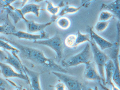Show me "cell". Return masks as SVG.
I'll use <instances>...</instances> for the list:
<instances>
[{
  "label": "cell",
  "mask_w": 120,
  "mask_h": 90,
  "mask_svg": "<svg viewBox=\"0 0 120 90\" xmlns=\"http://www.w3.org/2000/svg\"><path fill=\"white\" fill-rule=\"evenodd\" d=\"M85 65L84 72V76L85 79L90 81H97L104 90H110L105 86V82L100 75L95 62L91 61Z\"/></svg>",
  "instance_id": "5b68a950"
},
{
  "label": "cell",
  "mask_w": 120,
  "mask_h": 90,
  "mask_svg": "<svg viewBox=\"0 0 120 90\" xmlns=\"http://www.w3.org/2000/svg\"><path fill=\"white\" fill-rule=\"evenodd\" d=\"M1 59L4 63L12 66L18 72L26 75L24 68V66L22 65L18 56H12L7 51H3L1 52Z\"/></svg>",
  "instance_id": "ba28073f"
},
{
  "label": "cell",
  "mask_w": 120,
  "mask_h": 90,
  "mask_svg": "<svg viewBox=\"0 0 120 90\" xmlns=\"http://www.w3.org/2000/svg\"><path fill=\"white\" fill-rule=\"evenodd\" d=\"M76 36V45L77 47L83 43L87 41L89 42L91 39L90 34H82L79 31L77 32Z\"/></svg>",
  "instance_id": "e0dca14e"
},
{
  "label": "cell",
  "mask_w": 120,
  "mask_h": 90,
  "mask_svg": "<svg viewBox=\"0 0 120 90\" xmlns=\"http://www.w3.org/2000/svg\"><path fill=\"white\" fill-rule=\"evenodd\" d=\"M1 73L4 78H18L24 80L30 83L29 79L25 74L21 73L15 71L11 66L5 63L0 62Z\"/></svg>",
  "instance_id": "9c48e42d"
},
{
  "label": "cell",
  "mask_w": 120,
  "mask_h": 90,
  "mask_svg": "<svg viewBox=\"0 0 120 90\" xmlns=\"http://www.w3.org/2000/svg\"><path fill=\"white\" fill-rule=\"evenodd\" d=\"M100 9L110 12L120 22V0H116L108 4L103 3L102 4Z\"/></svg>",
  "instance_id": "7c38bea8"
},
{
  "label": "cell",
  "mask_w": 120,
  "mask_h": 90,
  "mask_svg": "<svg viewBox=\"0 0 120 90\" xmlns=\"http://www.w3.org/2000/svg\"><path fill=\"white\" fill-rule=\"evenodd\" d=\"M115 67L113 61L110 59L107 62L105 68V80L106 84L110 86L113 84V78L114 75Z\"/></svg>",
  "instance_id": "4fadbf2b"
},
{
  "label": "cell",
  "mask_w": 120,
  "mask_h": 90,
  "mask_svg": "<svg viewBox=\"0 0 120 90\" xmlns=\"http://www.w3.org/2000/svg\"><path fill=\"white\" fill-rule=\"evenodd\" d=\"M13 35L20 38L29 40L41 39L49 38V36L45 32L39 35H35L23 31H19L14 33Z\"/></svg>",
  "instance_id": "5bb4252c"
},
{
  "label": "cell",
  "mask_w": 120,
  "mask_h": 90,
  "mask_svg": "<svg viewBox=\"0 0 120 90\" xmlns=\"http://www.w3.org/2000/svg\"><path fill=\"white\" fill-rule=\"evenodd\" d=\"M89 43L91 47L94 62L97 66L98 72L104 81L105 82V66L110 59L106 54L99 49L92 38Z\"/></svg>",
  "instance_id": "3957f363"
},
{
  "label": "cell",
  "mask_w": 120,
  "mask_h": 90,
  "mask_svg": "<svg viewBox=\"0 0 120 90\" xmlns=\"http://www.w3.org/2000/svg\"><path fill=\"white\" fill-rule=\"evenodd\" d=\"M52 73L65 85L68 90H85L83 82L76 77L59 72L53 71Z\"/></svg>",
  "instance_id": "277c9868"
},
{
  "label": "cell",
  "mask_w": 120,
  "mask_h": 90,
  "mask_svg": "<svg viewBox=\"0 0 120 90\" xmlns=\"http://www.w3.org/2000/svg\"><path fill=\"white\" fill-rule=\"evenodd\" d=\"M109 23L110 22L109 21H98L95 26V29L98 32L103 31L109 26Z\"/></svg>",
  "instance_id": "44dd1931"
},
{
  "label": "cell",
  "mask_w": 120,
  "mask_h": 90,
  "mask_svg": "<svg viewBox=\"0 0 120 90\" xmlns=\"http://www.w3.org/2000/svg\"><path fill=\"white\" fill-rule=\"evenodd\" d=\"M114 16L110 12L108 11L104 10L100 14L98 20L99 21H109Z\"/></svg>",
  "instance_id": "ffe728a7"
},
{
  "label": "cell",
  "mask_w": 120,
  "mask_h": 90,
  "mask_svg": "<svg viewBox=\"0 0 120 90\" xmlns=\"http://www.w3.org/2000/svg\"><path fill=\"white\" fill-rule=\"evenodd\" d=\"M57 24L60 28L63 30H66L70 27L71 22L68 18L62 17L58 20Z\"/></svg>",
  "instance_id": "ac0fdd59"
},
{
  "label": "cell",
  "mask_w": 120,
  "mask_h": 90,
  "mask_svg": "<svg viewBox=\"0 0 120 90\" xmlns=\"http://www.w3.org/2000/svg\"><path fill=\"white\" fill-rule=\"evenodd\" d=\"M90 32L91 38L102 51L113 47V44L108 41L96 34L93 30V29H90Z\"/></svg>",
  "instance_id": "8fae6325"
},
{
  "label": "cell",
  "mask_w": 120,
  "mask_h": 90,
  "mask_svg": "<svg viewBox=\"0 0 120 90\" xmlns=\"http://www.w3.org/2000/svg\"><path fill=\"white\" fill-rule=\"evenodd\" d=\"M76 37V35L75 34H71L68 36L65 40V44L66 46L71 48L77 47Z\"/></svg>",
  "instance_id": "d6986e66"
},
{
  "label": "cell",
  "mask_w": 120,
  "mask_h": 90,
  "mask_svg": "<svg viewBox=\"0 0 120 90\" xmlns=\"http://www.w3.org/2000/svg\"><path fill=\"white\" fill-rule=\"evenodd\" d=\"M51 22H48L46 24H40L35 22L34 21H30L27 23V28L29 31L35 32L41 30L46 27L50 25Z\"/></svg>",
  "instance_id": "2e32d148"
},
{
  "label": "cell",
  "mask_w": 120,
  "mask_h": 90,
  "mask_svg": "<svg viewBox=\"0 0 120 90\" xmlns=\"http://www.w3.org/2000/svg\"><path fill=\"white\" fill-rule=\"evenodd\" d=\"M88 90H98V87L97 86L95 87L94 88H89L88 89Z\"/></svg>",
  "instance_id": "d4e9b609"
},
{
  "label": "cell",
  "mask_w": 120,
  "mask_h": 90,
  "mask_svg": "<svg viewBox=\"0 0 120 90\" xmlns=\"http://www.w3.org/2000/svg\"><path fill=\"white\" fill-rule=\"evenodd\" d=\"M3 39L16 47L21 52V55L22 57L35 64L52 68L54 71L65 73L68 72L65 68L56 64L52 59L45 56L43 53L39 50L22 46L5 38H3Z\"/></svg>",
  "instance_id": "6da1fadb"
},
{
  "label": "cell",
  "mask_w": 120,
  "mask_h": 90,
  "mask_svg": "<svg viewBox=\"0 0 120 90\" xmlns=\"http://www.w3.org/2000/svg\"><path fill=\"white\" fill-rule=\"evenodd\" d=\"M111 90H120L118 87H117L113 83L111 86Z\"/></svg>",
  "instance_id": "cb8c5ba5"
},
{
  "label": "cell",
  "mask_w": 120,
  "mask_h": 90,
  "mask_svg": "<svg viewBox=\"0 0 120 90\" xmlns=\"http://www.w3.org/2000/svg\"><path fill=\"white\" fill-rule=\"evenodd\" d=\"M55 88L56 90H66L67 88L65 85L62 82L57 83L55 86Z\"/></svg>",
  "instance_id": "603a6c76"
},
{
  "label": "cell",
  "mask_w": 120,
  "mask_h": 90,
  "mask_svg": "<svg viewBox=\"0 0 120 90\" xmlns=\"http://www.w3.org/2000/svg\"><path fill=\"white\" fill-rule=\"evenodd\" d=\"M93 56L90 45L89 43H87L81 52L63 60L61 62L62 66L65 68L77 66L81 64L86 65L92 61Z\"/></svg>",
  "instance_id": "7a4b0ae2"
},
{
  "label": "cell",
  "mask_w": 120,
  "mask_h": 90,
  "mask_svg": "<svg viewBox=\"0 0 120 90\" xmlns=\"http://www.w3.org/2000/svg\"><path fill=\"white\" fill-rule=\"evenodd\" d=\"M34 43L45 45L51 48L56 52L58 58L60 59L63 56L64 45L61 38L56 35L50 39L45 40L35 41Z\"/></svg>",
  "instance_id": "52a82bcc"
},
{
  "label": "cell",
  "mask_w": 120,
  "mask_h": 90,
  "mask_svg": "<svg viewBox=\"0 0 120 90\" xmlns=\"http://www.w3.org/2000/svg\"><path fill=\"white\" fill-rule=\"evenodd\" d=\"M0 90H6L5 89L2 88H0Z\"/></svg>",
  "instance_id": "4316f807"
},
{
  "label": "cell",
  "mask_w": 120,
  "mask_h": 90,
  "mask_svg": "<svg viewBox=\"0 0 120 90\" xmlns=\"http://www.w3.org/2000/svg\"><path fill=\"white\" fill-rule=\"evenodd\" d=\"M15 90H22V89L20 88H18L17 89H16Z\"/></svg>",
  "instance_id": "484cf974"
},
{
  "label": "cell",
  "mask_w": 120,
  "mask_h": 90,
  "mask_svg": "<svg viewBox=\"0 0 120 90\" xmlns=\"http://www.w3.org/2000/svg\"><path fill=\"white\" fill-rule=\"evenodd\" d=\"M110 56L113 61L115 67L113 81L120 88V65L119 55L120 49V37H117L116 41L113 44Z\"/></svg>",
  "instance_id": "8992f818"
},
{
  "label": "cell",
  "mask_w": 120,
  "mask_h": 90,
  "mask_svg": "<svg viewBox=\"0 0 120 90\" xmlns=\"http://www.w3.org/2000/svg\"><path fill=\"white\" fill-rule=\"evenodd\" d=\"M90 2L87 1L84 2L80 6L78 7L74 6H67L63 8L60 13L59 15L62 16L66 14H73L76 13L79 11L82 7L88 6Z\"/></svg>",
  "instance_id": "9a60e30c"
},
{
  "label": "cell",
  "mask_w": 120,
  "mask_h": 90,
  "mask_svg": "<svg viewBox=\"0 0 120 90\" xmlns=\"http://www.w3.org/2000/svg\"><path fill=\"white\" fill-rule=\"evenodd\" d=\"M0 47L4 49L11 51L12 52L13 54H16L20 52L19 49L12 46L7 43L1 40H0Z\"/></svg>",
  "instance_id": "7402d4cb"
},
{
  "label": "cell",
  "mask_w": 120,
  "mask_h": 90,
  "mask_svg": "<svg viewBox=\"0 0 120 90\" xmlns=\"http://www.w3.org/2000/svg\"><path fill=\"white\" fill-rule=\"evenodd\" d=\"M25 70L28 77L33 90H42L41 86L39 73L33 71L24 66Z\"/></svg>",
  "instance_id": "30bf717a"
}]
</instances>
